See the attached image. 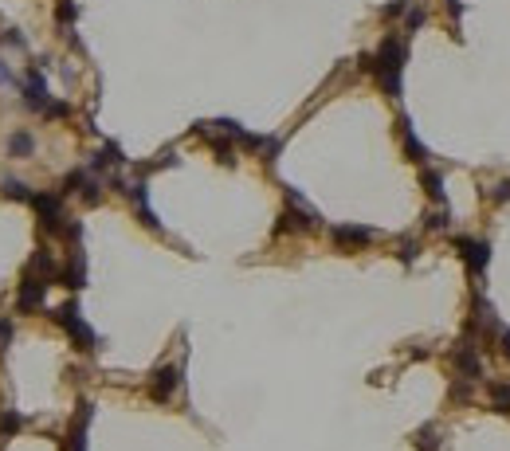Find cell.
I'll list each match as a JSON object with an SVG mask.
<instances>
[{
  "label": "cell",
  "instance_id": "obj_1",
  "mask_svg": "<svg viewBox=\"0 0 510 451\" xmlns=\"http://www.w3.org/2000/svg\"><path fill=\"white\" fill-rule=\"evenodd\" d=\"M404 63H408V40L400 36H385L381 47L373 51V79L381 82V91L389 98H400L404 95Z\"/></svg>",
  "mask_w": 510,
  "mask_h": 451
},
{
  "label": "cell",
  "instance_id": "obj_2",
  "mask_svg": "<svg viewBox=\"0 0 510 451\" xmlns=\"http://www.w3.org/2000/svg\"><path fill=\"white\" fill-rule=\"evenodd\" d=\"M47 318H51L56 326L67 329V338L75 342V349H79V354H95V349H98V334L86 326V318H83V310H79V302H75V299L63 302V306H56Z\"/></svg>",
  "mask_w": 510,
  "mask_h": 451
},
{
  "label": "cell",
  "instance_id": "obj_3",
  "mask_svg": "<svg viewBox=\"0 0 510 451\" xmlns=\"http://www.w3.org/2000/svg\"><path fill=\"white\" fill-rule=\"evenodd\" d=\"M283 196H287V212L279 216L275 235H283V232H314L318 224H322V216L306 205V196L299 189H290V185H287V189H283Z\"/></svg>",
  "mask_w": 510,
  "mask_h": 451
},
{
  "label": "cell",
  "instance_id": "obj_4",
  "mask_svg": "<svg viewBox=\"0 0 510 451\" xmlns=\"http://www.w3.org/2000/svg\"><path fill=\"white\" fill-rule=\"evenodd\" d=\"M32 208L40 212L43 235H63L67 232L71 216H67V208H63V196H59V192H36V196H32Z\"/></svg>",
  "mask_w": 510,
  "mask_h": 451
},
{
  "label": "cell",
  "instance_id": "obj_5",
  "mask_svg": "<svg viewBox=\"0 0 510 451\" xmlns=\"http://www.w3.org/2000/svg\"><path fill=\"white\" fill-rule=\"evenodd\" d=\"M102 189H106V181L98 177V173H91V169H71L67 177H63L59 196H63V200H67V196H79L83 205H98V200H102Z\"/></svg>",
  "mask_w": 510,
  "mask_h": 451
},
{
  "label": "cell",
  "instance_id": "obj_6",
  "mask_svg": "<svg viewBox=\"0 0 510 451\" xmlns=\"http://www.w3.org/2000/svg\"><path fill=\"white\" fill-rule=\"evenodd\" d=\"M455 247H459V259L467 263V271L475 275V279H483L487 267H491V244H487V240H475V235H455Z\"/></svg>",
  "mask_w": 510,
  "mask_h": 451
},
{
  "label": "cell",
  "instance_id": "obj_7",
  "mask_svg": "<svg viewBox=\"0 0 510 451\" xmlns=\"http://www.w3.org/2000/svg\"><path fill=\"white\" fill-rule=\"evenodd\" d=\"M452 365L463 381H483V357H479V338L475 334H467L459 342V349L452 354Z\"/></svg>",
  "mask_w": 510,
  "mask_h": 451
},
{
  "label": "cell",
  "instance_id": "obj_8",
  "mask_svg": "<svg viewBox=\"0 0 510 451\" xmlns=\"http://www.w3.org/2000/svg\"><path fill=\"white\" fill-rule=\"evenodd\" d=\"M47 279H36V275L24 271V279H20V294H16V314H36V310H43V299H47Z\"/></svg>",
  "mask_w": 510,
  "mask_h": 451
},
{
  "label": "cell",
  "instance_id": "obj_9",
  "mask_svg": "<svg viewBox=\"0 0 510 451\" xmlns=\"http://www.w3.org/2000/svg\"><path fill=\"white\" fill-rule=\"evenodd\" d=\"M20 95H24V106L28 110H43L51 102V91H47V79H43V67H28V75L20 79Z\"/></svg>",
  "mask_w": 510,
  "mask_h": 451
},
{
  "label": "cell",
  "instance_id": "obj_10",
  "mask_svg": "<svg viewBox=\"0 0 510 451\" xmlns=\"http://www.w3.org/2000/svg\"><path fill=\"white\" fill-rule=\"evenodd\" d=\"M330 240L334 247H342V251H358V247H369L377 240V228H365V224H338L330 228Z\"/></svg>",
  "mask_w": 510,
  "mask_h": 451
},
{
  "label": "cell",
  "instance_id": "obj_11",
  "mask_svg": "<svg viewBox=\"0 0 510 451\" xmlns=\"http://www.w3.org/2000/svg\"><path fill=\"white\" fill-rule=\"evenodd\" d=\"M181 389V365H161V369H153L150 377V397L157 404H169V400L177 397Z\"/></svg>",
  "mask_w": 510,
  "mask_h": 451
},
{
  "label": "cell",
  "instance_id": "obj_12",
  "mask_svg": "<svg viewBox=\"0 0 510 451\" xmlns=\"http://www.w3.org/2000/svg\"><path fill=\"white\" fill-rule=\"evenodd\" d=\"M91 420H95V404L83 400L75 420H71V432H67V451H86V432H91Z\"/></svg>",
  "mask_w": 510,
  "mask_h": 451
},
{
  "label": "cell",
  "instance_id": "obj_13",
  "mask_svg": "<svg viewBox=\"0 0 510 451\" xmlns=\"http://www.w3.org/2000/svg\"><path fill=\"white\" fill-rule=\"evenodd\" d=\"M122 165H126L122 146H118V141H106V146L91 157V165H86V169H91V173H98V177H106V173H118Z\"/></svg>",
  "mask_w": 510,
  "mask_h": 451
},
{
  "label": "cell",
  "instance_id": "obj_14",
  "mask_svg": "<svg viewBox=\"0 0 510 451\" xmlns=\"http://www.w3.org/2000/svg\"><path fill=\"white\" fill-rule=\"evenodd\" d=\"M59 283L71 287V290H83L86 287V255H83V247H79V244L71 247L67 267H59Z\"/></svg>",
  "mask_w": 510,
  "mask_h": 451
},
{
  "label": "cell",
  "instance_id": "obj_15",
  "mask_svg": "<svg viewBox=\"0 0 510 451\" xmlns=\"http://www.w3.org/2000/svg\"><path fill=\"white\" fill-rule=\"evenodd\" d=\"M397 137H400V146H404V157H408V161H416V165L428 161V146L416 137V130H413L408 118H397Z\"/></svg>",
  "mask_w": 510,
  "mask_h": 451
},
{
  "label": "cell",
  "instance_id": "obj_16",
  "mask_svg": "<svg viewBox=\"0 0 510 451\" xmlns=\"http://www.w3.org/2000/svg\"><path fill=\"white\" fill-rule=\"evenodd\" d=\"M420 185H424V192L436 200V205H448V189H443V173H440V169H424V173H420Z\"/></svg>",
  "mask_w": 510,
  "mask_h": 451
},
{
  "label": "cell",
  "instance_id": "obj_17",
  "mask_svg": "<svg viewBox=\"0 0 510 451\" xmlns=\"http://www.w3.org/2000/svg\"><path fill=\"white\" fill-rule=\"evenodd\" d=\"M0 192H4L8 200H20V205H32V196H36V192H32V189H28V185H24L20 177H4Z\"/></svg>",
  "mask_w": 510,
  "mask_h": 451
},
{
  "label": "cell",
  "instance_id": "obj_18",
  "mask_svg": "<svg viewBox=\"0 0 510 451\" xmlns=\"http://www.w3.org/2000/svg\"><path fill=\"white\" fill-rule=\"evenodd\" d=\"M8 153H12V157H32V153H36V137H32L28 130H16V134L8 137Z\"/></svg>",
  "mask_w": 510,
  "mask_h": 451
},
{
  "label": "cell",
  "instance_id": "obj_19",
  "mask_svg": "<svg viewBox=\"0 0 510 451\" xmlns=\"http://www.w3.org/2000/svg\"><path fill=\"white\" fill-rule=\"evenodd\" d=\"M413 443H416V451H440V428L436 424H424L420 432L413 436Z\"/></svg>",
  "mask_w": 510,
  "mask_h": 451
},
{
  "label": "cell",
  "instance_id": "obj_20",
  "mask_svg": "<svg viewBox=\"0 0 510 451\" xmlns=\"http://www.w3.org/2000/svg\"><path fill=\"white\" fill-rule=\"evenodd\" d=\"M491 408H495V412H510V381L491 384Z\"/></svg>",
  "mask_w": 510,
  "mask_h": 451
},
{
  "label": "cell",
  "instance_id": "obj_21",
  "mask_svg": "<svg viewBox=\"0 0 510 451\" xmlns=\"http://www.w3.org/2000/svg\"><path fill=\"white\" fill-rule=\"evenodd\" d=\"M416 255H420V244H416L413 235H404V240L397 244V259L404 263V267H413V263H416Z\"/></svg>",
  "mask_w": 510,
  "mask_h": 451
},
{
  "label": "cell",
  "instance_id": "obj_22",
  "mask_svg": "<svg viewBox=\"0 0 510 451\" xmlns=\"http://www.w3.org/2000/svg\"><path fill=\"white\" fill-rule=\"evenodd\" d=\"M20 428H24V416L16 408H4V416H0V436H16Z\"/></svg>",
  "mask_w": 510,
  "mask_h": 451
},
{
  "label": "cell",
  "instance_id": "obj_23",
  "mask_svg": "<svg viewBox=\"0 0 510 451\" xmlns=\"http://www.w3.org/2000/svg\"><path fill=\"white\" fill-rule=\"evenodd\" d=\"M448 220H452V216H448V205H436V212H428V216H424V228H428V232H443Z\"/></svg>",
  "mask_w": 510,
  "mask_h": 451
},
{
  "label": "cell",
  "instance_id": "obj_24",
  "mask_svg": "<svg viewBox=\"0 0 510 451\" xmlns=\"http://www.w3.org/2000/svg\"><path fill=\"white\" fill-rule=\"evenodd\" d=\"M424 24H428V12H424V8H420V4H413V8L404 12V32L413 36V32H420V27H424Z\"/></svg>",
  "mask_w": 510,
  "mask_h": 451
},
{
  "label": "cell",
  "instance_id": "obj_25",
  "mask_svg": "<svg viewBox=\"0 0 510 451\" xmlns=\"http://www.w3.org/2000/svg\"><path fill=\"white\" fill-rule=\"evenodd\" d=\"M487 200H491V205H510V177L495 181V185L487 189Z\"/></svg>",
  "mask_w": 510,
  "mask_h": 451
},
{
  "label": "cell",
  "instance_id": "obj_26",
  "mask_svg": "<svg viewBox=\"0 0 510 451\" xmlns=\"http://www.w3.org/2000/svg\"><path fill=\"white\" fill-rule=\"evenodd\" d=\"M0 47H16V51H28V40H24V32H16V27H4V32H0Z\"/></svg>",
  "mask_w": 510,
  "mask_h": 451
},
{
  "label": "cell",
  "instance_id": "obj_27",
  "mask_svg": "<svg viewBox=\"0 0 510 451\" xmlns=\"http://www.w3.org/2000/svg\"><path fill=\"white\" fill-rule=\"evenodd\" d=\"M40 114H43V118H51V122H59V118H67V114H71V106L63 102V98H51V102L40 110Z\"/></svg>",
  "mask_w": 510,
  "mask_h": 451
},
{
  "label": "cell",
  "instance_id": "obj_28",
  "mask_svg": "<svg viewBox=\"0 0 510 451\" xmlns=\"http://www.w3.org/2000/svg\"><path fill=\"white\" fill-rule=\"evenodd\" d=\"M408 8H413V0H393V4H381V16H385V20H397V16H404Z\"/></svg>",
  "mask_w": 510,
  "mask_h": 451
},
{
  "label": "cell",
  "instance_id": "obj_29",
  "mask_svg": "<svg viewBox=\"0 0 510 451\" xmlns=\"http://www.w3.org/2000/svg\"><path fill=\"white\" fill-rule=\"evenodd\" d=\"M12 338H16V322L12 318H0V349H8Z\"/></svg>",
  "mask_w": 510,
  "mask_h": 451
},
{
  "label": "cell",
  "instance_id": "obj_30",
  "mask_svg": "<svg viewBox=\"0 0 510 451\" xmlns=\"http://www.w3.org/2000/svg\"><path fill=\"white\" fill-rule=\"evenodd\" d=\"M0 86H8V91H20V79H16L12 75V63H4V59H0Z\"/></svg>",
  "mask_w": 510,
  "mask_h": 451
},
{
  "label": "cell",
  "instance_id": "obj_31",
  "mask_svg": "<svg viewBox=\"0 0 510 451\" xmlns=\"http://www.w3.org/2000/svg\"><path fill=\"white\" fill-rule=\"evenodd\" d=\"M495 338H498V354H502V357H510V329L502 326V329L495 334Z\"/></svg>",
  "mask_w": 510,
  "mask_h": 451
},
{
  "label": "cell",
  "instance_id": "obj_32",
  "mask_svg": "<svg viewBox=\"0 0 510 451\" xmlns=\"http://www.w3.org/2000/svg\"><path fill=\"white\" fill-rule=\"evenodd\" d=\"M448 16H452V20H459V16H463V4H459V0H448Z\"/></svg>",
  "mask_w": 510,
  "mask_h": 451
}]
</instances>
